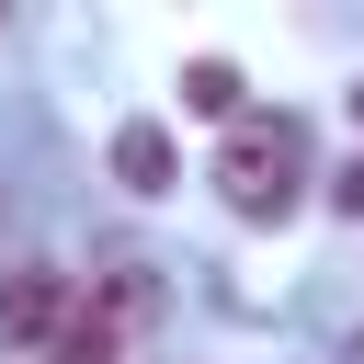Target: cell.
Masks as SVG:
<instances>
[{"label":"cell","instance_id":"cell-1","mask_svg":"<svg viewBox=\"0 0 364 364\" xmlns=\"http://www.w3.org/2000/svg\"><path fill=\"white\" fill-rule=\"evenodd\" d=\"M296 182H307L296 125H284V114H239V125H228V148H216V193H228L239 216H284V205H296Z\"/></svg>","mask_w":364,"mask_h":364},{"label":"cell","instance_id":"cell-2","mask_svg":"<svg viewBox=\"0 0 364 364\" xmlns=\"http://www.w3.org/2000/svg\"><path fill=\"white\" fill-rule=\"evenodd\" d=\"M68 318H80V307H68L57 273H11V284H0V341H46V353H57Z\"/></svg>","mask_w":364,"mask_h":364},{"label":"cell","instance_id":"cell-3","mask_svg":"<svg viewBox=\"0 0 364 364\" xmlns=\"http://www.w3.org/2000/svg\"><path fill=\"white\" fill-rule=\"evenodd\" d=\"M114 182L125 193H171V136L159 125H114Z\"/></svg>","mask_w":364,"mask_h":364},{"label":"cell","instance_id":"cell-4","mask_svg":"<svg viewBox=\"0 0 364 364\" xmlns=\"http://www.w3.org/2000/svg\"><path fill=\"white\" fill-rule=\"evenodd\" d=\"M91 307L125 318V330H148V318H159V273H148V262H114V273H91Z\"/></svg>","mask_w":364,"mask_h":364},{"label":"cell","instance_id":"cell-5","mask_svg":"<svg viewBox=\"0 0 364 364\" xmlns=\"http://www.w3.org/2000/svg\"><path fill=\"white\" fill-rule=\"evenodd\" d=\"M125 341H136V330H125V318H102V307H80V318H68V330H57V353H46V364H114V353H125Z\"/></svg>","mask_w":364,"mask_h":364},{"label":"cell","instance_id":"cell-6","mask_svg":"<svg viewBox=\"0 0 364 364\" xmlns=\"http://www.w3.org/2000/svg\"><path fill=\"white\" fill-rule=\"evenodd\" d=\"M182 102H193V114H228V125H239V68H228V57H193V68H182Z\"/></svg>","mask_w":364,"mask_h":364},{"label":"cell","instance_id":"cell-7","mask_svg":"<svg viewBox=\"0 0 364 364\" xmlns=\"http://www.w3.org/2000/svg\"><path fill=\"white\" fill-rule=\"evenodd\" d=\"M330 205H341V216H364V148H353V159L330 171Z\"/></svg>","mask_w":364,"mask_h":364},{"label":"cell","instance_id":"cell-8","mask_svg":"<svg viewBox=\"0 0 364 364\" xmlns=\"http://www.w3.org/2000/svg\"><path fill=\"white\" fill-rule=\"evenodd\" d=\"M341 364H364V330H353V353H341Z\"/></svg>","mask_w":364,"mask_h":364},{"label":"cell","instance_id":"cell-9","mask_svg":"<svg viewBox=\"0 0 364 364\" xmlns=\"http://www.w3.org/2000/svg\"><path fill=\"white\" fill-rule=\"evenodd\" d=\"M353 125H364V91H353Z\"/></svg>","mask_w":364,"mask_h":364}]
</instances>
